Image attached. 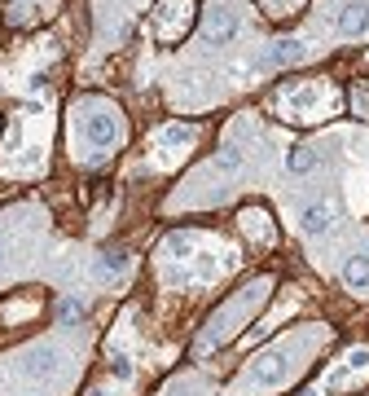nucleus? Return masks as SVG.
I'll use <instances>...</instances> for the list:
<instances>
[{"instance_id": "obj_1", "label": "nucleus", "mask_w": 369, "mask_h": 396, "mask_svg": "<svg viewBox=\"0 0 369 396\" xmlns=\"http://www.w3.org/2000/svg\"><path fill=\"white\" fill-rule=\"evenodd\" d=\"M79 132H83V141H88V145H114V137H119V124H114V114L97 110V114H83Z\"/></svg>"}, {"instance_id": "obj_2", "label": "nucleus", "mask_w": 369, "mask_h": 396, "mask_svg": "<svg viewBox=\"0 0 369 396\" xmlns=\"http://www.w3.org/2000/svg\"><path fill=\"white\" fill-rule=\"evenodd\" d=\"M233 36H238V13H233V9H211L207 13V40L224 44Z\"/></svg>"}, {"instance_id": "obj_3", "label": "nucleus", "mask_w": 369, "mask_h": 396, "mask_svg": "<svg viewBox=\"0 0 369 396\" xmlns=\"http://www.w3.org/2000/svg\"><path fill=\"white\" fill-rule=\"evenodd\" d=\"M361 31H369V5L365 0H351L339 13V36H361Z\"/></svg>"}, {"instance_id": "obj_4", "label": "nucleus", "mask_w": 369, "mask_h": 396, "mask_svg": "<svg viewBox=\"0 0 369 396\" xmlns=\"http://www.w3.org/2000/svg\"><path fill=\"white\" fill-rule=\"evenodd\" d=\"M58 361H62V357H58L53 348H36V352L27 357V378H48V374L58 370Z\"/></svg>"}, {"instance_id": "obj_5", "label": "nucleus", "mask_w": 369, "mask_h": 396, "mask_svg": "<svg viewBox=\"0 0 369 396\" xmlns=\"http://www.w3.org/2000/svg\"><path fill=\"white\" fill-rule=\"evenodd\" d=\"M268 62H273V66H295V62H304V44H299V40H277L273 48H268Z\"/></svg>"}, {"instance_id": "obj_6", "label": "nucleus", "mask_w": 369, "mask_h": 396, "mask_svg": "<svg viewBox=\"0 0 369 396\" xmlns=\"http://www.w3.org/2000/svg\"><path fill=\"white\" fill-rule=\"evenodd\" d=\"M299 225H304V234H326V229H330V207H326V203H312V207H304Z\"/></svg>"}, {"instance_id": "obj_7", "label": "nucleus", "mask_w": 369, "mask_h": 396, "mask_svg": "<svg viewBox=\"0 0 369 396\" xmlns=\"http://www.w3.org/2000/svg\"><path fill=\"white\" fill-rule=\"evenodd\" d=\"M123 269H128V251H119V246L102 251V260H97V277H119Z\"/></svg>"}, {"instance_id": "obj_8", "label": "nucleus", "mask_w": 369, "mask_h": 396, "mask_svg": "<svg viewBox=\"0 0 369 396\" xmlns=\"http://www.w3.org/2000/svg\"><path fill=\"white\" fill-rule=\"evenodd\" d=\"M286 168H290L295 176L312 172V168H316V150H312V145H295V150L286 154Z\"/></svg>"}, {"instance_id": "obj_9", "label": "nucleus", "mask_w": 369, "mask_h": 396, "mask_svg": "<svg viewBox=\"0 0 369 396\" xmlns=\"http://www.w3.org/2000/svg\"><path fill=\"white\" fill-rule=\"evenodd\" d=\"M343 277H347V286H369V256H351L343 264Z\"/></svg>"}, {"instance_id": "obj_10", "label": "nucleus", "mask_w": 369, "mask_h": 396, "mask_svg": "<svg viewBox=\"0 0 369 396\" xmlns=\"http://www.w3.org/2000/svg\"><path fill=\"white\" fill-rule=\"evenodd\" d=\"M159 141H163V145H189V141H194V128H184V124H167V128L159 132Z\"/></svg>"}, {"instance_id": "obj_11", "label": "nucleus", "mask_w": 369, "mask_h": 396, "mask_svg": "<svg viewBox=\"0 0 369 396\" xmlns=\"http://www.w3.org/2000/svg\"><path fill=\"white\" fill-rule=\"evenodd\" d=\"M268 361V366H255V378H260V383H277V378H281V357H264Z\"/></svg>"}, {"instance_id": "obj_12", "label": "nucleus", "mask_w": 369, "mask_h": 396, "mask_svg": "<svg viewBox=\"0 0 369 396\" xmlns=\"http://www.w3.org/2000/svg\"><path fill=\"white\" fill-rule=\"evenodd\" d=\"M189 246H194V238H189V234H172V238H167V251H172V256H184Z\"/></svg>"}, {"instance_id": "obj_13", "label": "nucleus", "mask_w": 369, "mask_h": 396, "mask_svg": "<svg viewBox=\"0 0 369 396\" xmlns=\"http://www.w3.org/2000/svg\"><path fill=\"white\" fill-rule=\"evenodd\" d=\"M5 18H9V27H27V22H31V9H27V5H13Z\"/></svg>"}, {"instance_id": "obj_14", "label": "nucleus", "mask_w": 369, "mask_h": 396, "mask_svg": "<svg viewBox=\"0 0 369 396\" xmlns=\"http://www.w3.org/2000/svg\"><path fill=\"white\" fill-rule=\"evenodd\" d=\"M215 163H220L224 172H238V168H242V154H238V150H220V159H215Z\"/></svg>"}, {"instance_id": "obj_15", "label": "nucleus", "mask_w": 369, "mask_h": 396, "mask_svg": "<svg viewBox=\"0 0 369 396\" xmlns=\"http://www.w3.org/2000/svg\"><path fill=\"white\" fill-rule=\"evenodd\" d=\"M58 317H62V322H75V317H79V304H75V300H62Z\"/></svg>"}, {"instance_id": "obj_16", "label": "nucleus", "mask_w": 369, "mask_h": 396, "mask_svg": "<svg viewBox=\"0 0 369 396\" xmlns=\"http://www.w3.org/2000/svg\"><path fill=\"white\" fill-rule=\"evenodd\" d=\"M0 260H5V242H0Z\"/></svg>"}]
</instances>
